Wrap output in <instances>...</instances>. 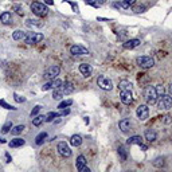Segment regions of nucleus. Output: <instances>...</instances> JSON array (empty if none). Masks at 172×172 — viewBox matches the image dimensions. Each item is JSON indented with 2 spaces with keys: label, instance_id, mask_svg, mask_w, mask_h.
<instances>
[{
  "label": "nucleus",
  "instance_id": "1",
  "mask_svg": "<svg viewBox=\"0 0 172 172\" xmlns=\"http://www.w3.org/2000/svg\"><path fill=\"white\" fill-rule=\"evenodd\" d=\"M31 11H32L36 16H46L49 12V8L45 3L34 2V3H31Z\"/></svg>",
  "mask_w": 172,
  "mask_h": 172
},
{
  "label": "nucleus",
  "instance_id": "2",
  "mask_svg": "<svg viewBox=\"0 0 172 172\" xmlns=\"http://www.w3.org/2000/svg\"><path fill=\"white\" fill-rule=\"evenodd\" d=\"M144 97H145L147 104L148 105L156 104V102H157V98H159L157 93H156V89L153 86H147L145 92H144Z\"/></svg>",
  "mask_w": 172,
  "mask_h": 172
},
{
  "label": "nucleus",
  "instance_id": "3",
  "mask_svg": "<svg viewBox=\"0 0 172 172\" xmlns=\"http://www.w3.org/2000/svg\"><path fill=\"white\" fill-rule=\"evenodd\" d=\"M157 106L161 110H168L172 108V97L167 96V94H161L159 96V101H157Z\"/></svg>",
  "mask_w": 172,
  "mask_h": 172
},
{
  "label": "nucleus",
  "instance_id": "4",
  "mask_svg": "<svg viewBox=\"0 0 172 172\" xmlns=\"http://www.w3.org/2000/svg\"><path fill=\"white\" fill-rule=\"evenodd\" d=\"M97 83H98V86L101 87L102 90H106V92L113 89V82H112V79H109V78L105 76H99L97 78Z\"/></svg>",
  "mask_w": 172,
  "mask_h": 172
},
{
  "label": "nucleus",
  "instance_id": "5",
  "mask_svg": "<svg viewBox=\"0 0 172 172\" xmlns=\"http://www.w3.org/2000/svg\"><path fill=\"white\" fill-rule=\"evenodd\" d=\"M42 39H43V34L29 32L26 35V38H24V43H27V45H35V43H39Z\"/></svg>",
  "mask_w": 172,
  "mask_h": 172
},
{
  "label": "nucleus",
  "instance_id": "6",
  "mask_svg": "<svg viewBox=\"0 0 172 172\" xmlns=\"http://www.w3.org/2000/svg\"><path fill=\"white\" fill-rule=\"evenodd\" d=\"M137 65L143 69H151V67H153V65H155V61H153V58L144 55V57L137 58Z\"/></svg>",
  "mask_w": 172,
  "mask_h": 172
},
{
  "label": "nucleus",
  "instance_id": "7",
  "mask_svg": "<svg viewBox=\"0 0 172 172\" xmlns=\"http://www.w3.org/2000/svg\"><path fill=\"white\" fill-rule=\"evenodd\" d=\"M59 71H61V67L59 66H51L46 70V73L43 77H45V79H47V81H52L59 76Z\"/></svg>",
  "mask_w": 172,
  "mask_h": 172
},
{
  "label": "nucleus",
  "instance_id": "8",
  "mask_svg": "<svg viewBox=\"0 0 172 172\" xmlns=\"http://www.w3.org/2000/svg\"><path fill=\"white\" fill-rule=\"evenodd\" d=\"M136 114H137V117H139L140 121H145L149 116V108L147 105H140L136 110Z\"/></svg>",
  "mask_w": 172,
  "mask_h": 172
},
{
  "label": "nucleus",
  "instance_id": "9",
  "mask_svg": "<svg viewBox=\"0 0 172 172\" xmlns=\"http://www.w3.org/2000/svg\"><path fill=\"white\" fill-rule=\"evenodd\" d=\"M57 149H58L59 155L63 156V157H70V156H71V149H70V147H69L65 141H61V143H59L58 147H57Z\"/></svg>",
  "mask_w": 172,
  "mask_h": 172
},
{
  "label": "nucleus",
  "instance_id": "10",
  "mask_svg": "<svg viewBox=\"0 0 172 172\" xmlns=\"http://www.w3.org/2000/svg\"><path fill=\"white\" fill-rule=\"evenodd\" d=\"M70 54H73V55H87L89 54V50L86 47H83V46H81V45H74L70 47Z\"/></svg>",
  "mask_w": 172,
  "mask_h": 172
},
{
  "label": "nucleus",
  "instance_id": "11",
  "mask_svg": "<svg viewBox=\"0 0 172 172\" xmlns=\"http://www.w3.org/2000/svg\"><path fill=\"white\" fill-rule=\"evenodd\" d=\"M118 126H120V129H121V132L123 133H128V132L132 130L133 124H132V121H130L129 118H124V120H121L120 123H118Z\"/></svg>",
  "mask_w": 172,
  "mask_h": 172
},
{
  "label": "nucleus",
  "instance_id": "12",
  "mask_svg": "<svg viewBox=\"0 0 172 172\" xmlns=\"http://www.w3.org/2000/svg\"><path fill=\"white\" fill-rule=\"evenodd\" d=\"M120 98H121V102H123L124 105H130L132 104V101H133L132 92H130V90H121Z\"/></svg>",
  "mask_w": 172,
  "mask_h": 172
},
{
  "label": "nucleus",
  "instance_id": "13",
  "mask_svg": "<svg viewBox=\"0 0 172 172\" xmlns=\"http://www.w3.org/2000/svg\"><path fill=\"white\" fill-rule=\"evenodd\" d=\"M140 45H141L140 39H128L126 42H125L124 45H123V47H124V49H126V50H132V49L139 47Z\"/></svg>",
  "mask_w": 172,
  "mask_h": 172
},
{
  "label": "nucleus",
  "instance_id": "14",
  "mask_svg": "<svg viewBox=\"0 0 172 172\" xmlns=\"http://www.w3.org/2000/svg\"><path fill=\"white\" fill-rule=\"evenodd\" d=\"M92 71H93V69H92L90 65H87V63H81L79 65V73L82 74L85 78L92 76Z\"/></svg>",
  "mask_w": 172,
  "mask_h": 172
},
{
  "label": "nucleus",
  "instance_id": "15",
  "mask_svg": "<svg viewBox=\"0 0 172 172\" xmlns=\"http://www.w3.org/2000/svg\"><path fill=\"white\" fill-rule=\"evenodd\" d=\"M26 144V141H24L23 139H20V137H16V139L11 140L10 143H8V145H10V148H19V147L24 145Z\"/></svg>",
  "mask_w": 172,
  "mask_h": 172
},
{
  "label": "nucleus",
  "instance_id": "16",
  "mask_svg": "<svg viewBox=\"0 0 172 172\" xmlns=\"http://www.w3.org/2000/svg\"><path fill=\"white\" fill-rule=\"evenodd\" d=\"M0 20H2V23H3V24H10V23H11V20H12L11 12H8V11L3 12V14L0 15Z\"/></svg>",
  "mask_w": 172,
  "mask_h": 172
},
{
  "label": "nucleus",
  "instance_id": "17",
  "mask_svg": "<svg viewBox=\"0 0 172 172\" xmlns=\"http://www.w3.org/2000/svg\"><path fill=\"white\" fill-rule=\"evenodd\" d=\"M141 143H143V137H141V136H132V137H129V139L126 140V144H128V145H133V144H137V145H140Z\"/></svg>",
  "mask_w": 172,
  "mask_h": 172
},
{
  "label": "nucleus",
  "instance_id": "18",
  "mask_svg": "<svg viewBox=\"0 0 172 172\" xmlns=\"http://www.w3.org/2000/svg\"><path fill=\"white\" fill-rule=\"evenodd\" d=\"M27 34L24 32V31L22 30H16L14 34H12V39L14 40H24V38H26Z\"/></svg>",
  "mask_w": 172,
  "mask_h": 172
},
{
  "label": "nucleus",
  "instance_id": "19",
  "mask_svg": "<svg viewBox=\"0 0 172 172\" xmlns=\"http://www.w3.org/2000/svg\"><path fill=\"white\" fill-rule=\"evenodd\" d=\"M70 144L73 147H79L81 144H82V137H81L79 134H74V136H71V139H70Z\"/></svg>",
  "mask_w": 172,
  "mask_h": 172
},
{
  "label": "nucleus",
  "instance_id": "20",
  "mask_svg": "<svg viewBox=\"0 0 172 172\" xmlns=\"http://www.w3.org/2000/svg\"><path fill=\"white\" fill-rule=\"evenodd\" d=\"M85 165H86V157H85V156H82V155H79L77 157V170L81 171L83 167H85Z\"/></svg>",
  "mask_w": 172,
  "mask_h": 172
},
{
  "label": "nucleus",
  "instance_id": "21",
  "mask_svg": "<svg viewBox=\"0 0 172 172\" xmlns=\"http://www.w3.org/2000/svg\"><path fill=\"white\" fill-rule=\"evenodd\" d=\"M156 139H157V134H156L155 130H147V132H145V140H147V141L153 143Z\"/></svg>",
  "mask_w": 172,
  "mask_h": 172
},
{
  "label": "nucleus",
  "instance_id": "22",
  "mask_svg": "<svg viewBox=\"0 0 172 172\" xmlns=\"http://www.w3.org/2000/svg\"><path fill=\"white\" fill-rule=\"evenodd\" d=\"M62 90L65 94H71L74 92V85L71 82H66L65 85H62Z\"/></svg>",
  "mask_w": 172,
  "mask_h": 172
},
{
  "label": "nucleus",
  "instance_id": "23",
  "mask_svg": "<svg viewBox=\"0 0 172 172\" xmlns=\"http://www.w3.org/2000/svg\"><path fill=\"white\" fill-rule=\"evenodd\" d=\"M61 117V113H55V112H50V113H47L45 116V121L46 123H51L52 120H55V118Z\"/></svg>",
  "mask_w": 172,
  "mask_h": 172
},
{
  "label": "nucleus",
  "instance_id": "24",
  "mask_svg": "<svg viewBox=\"0 0 172 172\" xmlns=\"http://www.w3.org/2000/svg\"><path fill=\"white\" fill-rule=\"evenodd\" d=\"M118 87H120V90H132V83L129 81H120Z\"/></svg>",
  "mask_w": 172,
  "mask_h": 172
},
{
  "label": "nucleus",
  "instance_id": "25",
  "mask_svg": "<svg viewBox=\"0 0 172 172\" xmlns=\"http://www.w3.org/2000/svg\"><path fill=\"white\" fill-rule=\"evenodd\" d=\"M63 96H65V93L62 90V87L54 89V92H52V98L54 99H61V98H63Z\"/></svg>",
  "mask_w": 172,
  "mask_h": 172
},
{
  "label": "nucleus",
  "instance_id": "26",
  "mask_svg": "<svg viewBox=\"0 0 172 172\" xmlns=\"http://www.w3.org/2000/svg\"><path fill=\"white\" fill-rule=\"evenodd\" d=\"M43 121H45V116H42V114H36L35 117L32 118V124H34V126H39L40 124L43 123Z\"/></svg>",
  "mask_w": 172,
  "mask_h": 172
},
{
  "label": "nucleus",
  "instance_id": "27",
  "mask_svg": "<svg viewBox=\"0 0 172 172\" xmlns=\"http://www.w3.org/2000/svg\"><path fill=\"white\" fill-rule=\"evenodd\" d=\"M24 129H26V126H24V125H16V126H14L11 129V133L14 134V136H18V134L22 133Z\"/></svg>",
  "mask_w": 172,
  "mask_h": 172
},
{
  "label": "nucleus",
  "instance_id": "28",
  "mask_svg": "<svg viewBox=\"0 0 172 172\" xmlns=\"http://www.w3.org/2000/svg\"><path fill=\"white\" fill-rule=\"evenodd\" d=\"M46 137H47V133H46V132L39 133L38 136L35 137V144H36V145H40V144H42L43 141H45V139H46Z\"/></svg>",
  "mask_w": 172,
  "mask_h": 172
},
{
  "label": "nucleus",
  "instance_id": "29",
  "mask_svg": "<svg viewBox=\"0 0 172 172\" xmlns=\"http://www.w3.org/2000/svg\"><path fill=\"white\" fill-rule=\"evenodd\" d=\"M134 3H136V0H123V2L120 3V7H121V8H125V10H126V8L132 7Z\"/></svg>",
  "mask_w": 172,
  "mask_h": 172
},
{
  "label": "nucleus",
  "instance_id": "30",
  "mask_svg": "<svg viewBox=\"0 0 172 172\" xmlns=\"http://www.w3.org/2000/svg\"><path fill=\"white\" fill-rule=\"evenodd\" d=\"M62 85H63V82H62L61 79H52L51 81V89H58V87H62Z\"/></svg>",
  "mask_w": 172,
  "mask_h": 172
},
{
  "label": "nucleus",
  "instance_id": "31",
  "mask_svg": "<svg viewBox=\"0 0 172 172\" xmlns=\"http://www.w3.org/2000/svg\"><path fill=\"white\" fill-rule=\"evenodd\" d=\"M11 129H12V123H11V121H7V123L3 125V128H2V133H8Z\"/></svg>",
  "mask_w": 172,
  "mask_h": 172
},
{
  "label": "nucleus",
  "instance_id": "32",
  "mask_svg": "<svg viewBox=\"0 0 172 172\" xmlns=\"http://www.w3.org/2000/svg\"><path fill=\"white\" fill-rule=\"evenodd\" d=\"M0 106H3L4 109H8V110H16V108L15 106H12L10 104H7V102L4 101V99H0Z\"/></svg>",
  "mask_w": 172,
  "mask_h": 172
},
{
  "label": "nucleus",
  "instance_id": "33",
  "mask_svg": "<svg viewBox=\"0 0 172 172\" xmlns=\"http://www.w3.org/2000/svg\"><path fill=\"white\" fill-rule=\"evenodd\" d=\"M71 104H73V99H66V101H62L61 104L58 105V108L59 109H65V108H67V106H70Z\"/></svg>",
  "mask_w": 172,
  "mask_h": 172
},
{
  "label": "nucleus",
  "instance_id": "34",
  "mask_svg": "<svg viewBox=\"0 0 172 172\" xmlns=\"http://www.w3.org/2000/svg\"><path fill=\"white\" fill-rule=\"evenodd\" d=\"M153 165H155V167H163V165H164V159L163 157L155 159V160H153Z\"/></svg>",
  "mask_w": 172,
  "mask_h": 172
},
{
  "label": "nucleus",
  "instance_id": "35",
  "mask_svg": "<svg viewBox=\"0 0 172 172\" xmlns=\"http://www.w3.org/2000/svg\"><path fill=\"white\" fill-rule=\"evenodd\" d=\"M118 153L121 156V160H126V152H125L124 147H118Z\"/></svg>",
  "mask_w": 172,
  "mask_h": 172
},
{
  "label": "nucleus",
  "instance_id": "36",
  "mask_svg": "<svg viewBox=\"0 0 172 172\" xmlns=\"http://www.w3.org/2000/svg\"><path fill=\"white\" fill-rule=\"evenodd\" d=\"M14 11L16 12L18 15H23V7L20 4H15L14 5Z\"/></svg>",
  "mask_w": 172,
  "mask_h": 172
},
{
  "label": "nucleus",
  "instance_id": "37",
  "mask_svg": "<svg viewBox=\"0 0 172 172\" xmlns=\"http://www.w3.org/2000/svg\"><path fill=\"white\" fill-rule=\"evenodd\" d=\"M40 109H42V106H40V105H36L35 108H34L32 110H31V117H35V116L40 112Z\"/></svg>",
  "mask_w": 172,
  "mask_h": 172
},
{
  "label": "nucleus",
  "instance_id": "38",
  "mask_svg": "<svg viewBox=\"0 0 172 172\" xmlns=\"http://www.w3.org/2000/svg\"><path fill=\"white\" fill-rule=\"evenodd\" d=\"M65 3H69V4L71 5V7H73V10H74V12H79V8H78V5L76 4V3H73V2H70V0H65Z\"/></svg>",
  "mask_w": 172,
  "mask_h": 172
},
{
  "label": "nucleus",
  "instance_id": "39",
  "mask_svg": "<svg viewBox=\"0 0 172 172\" xmlns=\"http://www.w3.org/2000/svg\"><path fill=\"white\" fill-rule=\"evenodd\" d=\"M133 11L136 12V14H143V12L145 11V7H144V5H139V7H134Z\"/></svg>",
  "mask_w": 172,
  "mask_h": 172
},
{
  "label": "nucleus",
  "instance_id": "40",
  "mask_svg": "<svg viewBox=\"0 0 172 172\" xmlns=\"http://www.w3.org/2000/svg\"><path fill=\"white\" fill-rule=\"evenodd\" d=\"M14 98L16 102H26V98H24V97H20L19 94H16V93L14 94Z\"/></svg>",
  "mask_w": 172,
  "mask_h": 172
},
{
  "label": "nucleus",
  "instance_id": "41",
  "mask_svg": "<svg viewBox=\"0 0 172 172\" xmlns=\"http://www.w3.org/2000/svg\"><path fill=\"white\" fill-rule=\"evenodd\" d=\"M83 2H85L86 4H89V5H93V7H98V3H97V0H83Z\"/></svg>",
  "mask_w": 172,
  "mask_h": 172
},
{
  "label": "nucleus",
  "instance_id": "42",
  "mask_svg": "<svg viewBox=\"0 0 172 172\" xmlns=\"http://www.w3.org/2000/svg\"><path fill=\"white\" fill-rule=\"evenodd\" d=\"M155 89H156V93H157V96H161V94H164V89H163V86H161V85L156 86Z\"/></svg>",
  "mask_w": 172,
  "mask_h": 172
},
{
  "label": "nucleus",
  "instance_id": "43",
  "mask_svg": "<svg viewBox=\"0 0 172 172\" xmlns=\"http://www.w3.org/2000/svg\"><path fill=\"white\" fill-rule=\"evenodd\" d=\"M51 89V82H47V83H45V85L42 86V90L43 92H46V90H50Z\"/></svg>",
  "mask_w": 172,
  "mask_h": 172
},
{
  "label": "nucleus",
  "instance_id": "44",
  "mask_svg": "<svg viewBox=\"0 0 172 172\" xmlns=\"http://www.w3.org/2000/svg\"><path fill=\"white\" fill-rule=\"evenodd\" d=\"M163 118H164V123H165V124H170L171 121H172V120H171V116H168V114H167V116H164Z\"/></svg>",
  "mask_w": 172,
  "mask_h": 172
},
{
  "label": "nucleus",
  "instance_id": "45",
  "mask_svg": "<svg viewBox=\"0 0 172 172\" xmlns=\"http://www.w3.org/2000/svg\"><path fill=\"white\" fill-rule=\"evenodd\" d=\"M43 3L47 4V5H52V4H54V0H43Z\"/></svg>",
  "mask_w": 172,
  "mask_h": 172
},
{
  "label": "nucleus",
  "instance_id": "46",
  "mask_svg": "<svg viewBox=\"0 0 172 172\" xmlns=\"http://www.w3.org/2000/svg\"><path fill=\"white\" fill-rule=\"evenodd\" d=\"M5 159H7V163H11V160H12V157H11V156H10V153H5Z\"/></svg>",
  "mask_w": 172,
  "mask_h": 172
},
{
  "label": "nucleus",
  "instance_id": "47",
  "mask_svg": "<svg viewBox=\"0 0 172 172\" xmlns=\"http://www.w3.org/2000/svg\"><path fill=\"white\" fill-rule=\"evenodd\" d=\"M79 172H90V170H89V168H87L86 165H85V167H83V168H82V170H81Z\"/></svg>",
  "mask_w": 172,
  "mask_h": 172
},
{
  "label": "nucleus",
  "instance_id": "48",
  "mask_svg": "<svg viewBox=\"0 0 172 172\" xmlns=\"http://www.w3.org/2000/svg\"><path fill=\"white\" fill-rule=\"evenodd\" d=\"M140 147H141V149H143V151H147V145H144V144L141 143V144H140Z\"/></svg>",
  "mask_w": 172,
  "mask_h": 172
},
{
  "label": "nucleus",
  "instance_id": "49",
  "mask_svg": "<svg viewBox=\"0 0 172 172\" xmlns=\"http://www.w3.org/2000/svg\"><path fill=\"white\" fill-rule=\"evenodd\" d=\"M0 143H2V144H4V143H5V140L3 139V137H0Z\"/></svg>",
  "mask_w": 172,
  "mask_h": 172
},
{
  "label": "nucleus",
  "instance_id": "50",
  "mask_svg": "<svg viewBox=\"0 0 172 172\" xmlns=\"http://www.w3.org/2000/svg\"><path fill=\"white\" fill-rule=\"evenodd\" d=\"M105 2H106V0H99V4H104Z\"/></svg>",
  "mask_w": 172,
  "mask_h": 172
},
{
  "label": "nucleus",
  "instance_id": "51",
  "mask_svg": "<svg viewBox=\"0 0 172 172\" xmlns=\"http://www.w3.org/2000/svg\"><path fill=\"white\" fill-rule=\"evenodd\" d=\"M170 93H171V94H172V83H171V85H170Z\"/></svg>",
  "mask_w": 172,
  "mask_h": 172
}]
</instances>
